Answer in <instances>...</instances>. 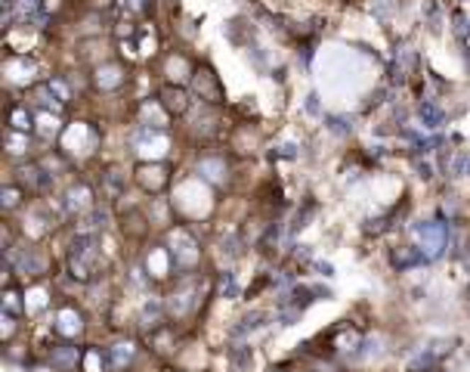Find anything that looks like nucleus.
Returning <instances> with one entry per match:
<instances>
[{
    "mask_svg": "<svg viewBox=\"0 0 470 372\" xmlns=\"http://www.w3.org/2000/svg\"><path fill=\"white\" fill-rule=\"evenodd\" d=\"M56 332L59 335H68V338L78 335L81 332V314H78V310H74V307H62V310H59V314H56Z\"/></svg>",
    "mask_w": 470,
    "mask_h": 372,
    "instance_id": "obj_2",
    "label": "nucleus"
},
{
    "mask_svg": "<svg viewBox=\"0 0 470 372\" xmlns=\"http://www.w3.org/2000/svg\"><path fill=\"white\" fill-rule=\"evenodd\" d=\"M4 196H6V202H4V205H6V208H13V205H16V202H19V199H16V196H19V192H16V190H6V192H4Z\"/></svg>",
    "mask_w": 470,
    "mask_h": 372,
    "instance_id": "obj_11",
    "label": "nucleus"
},
{
    "mask_svg": "<svg viewBox=\"0 0 470 372\" xmlns=\"http://www.w3.org/2000/svg\"><path fill=\"white\" fill-rule=\"evenodd\" d=\"M53 363L59 369H72L78 363V351L74 348H65V351H53Z\"/></svg>",
    "mask_w": 470,
    "mask_h": 372,
    "instance_id": "obj_8",
    "label": "nucleus"
},
{
    "mask_svg": "<svg viewBox=\"0 0 470 372\" xmlns=\"http://www.w3.org/2000/svg\"><path fill=\"white\" fill-rule=\"evenodd\" d=\"M10 124L16 131H31V115L25 112V109H13V115H10Z\"/></svg>",
    "mask_w": 470,
    "mask_h": 372,
    "instance_id": "obj_10",
    "label": "nucleus"
},
{
    "mask_svg": "<svg viewBox=\"0 0 470 372\" xmlns=\"http://www.w3.org/2000/svg\"><path fill=\"white\" fill-rule=\"evenodd\" d=\"M421 121L427 124V128H440V124L446 121V115H442L433 103H424V106H421Z\"/></svg>",
    "mask_w": 470,
    "mask_h": 372,
    "instance_id": "obj_6",
    "label": "nucleus"
},
{
    "mask_svg": "<svg viewBox=\"0 0 470 372\" xmlns=\"http://www.w3.org/2000/svg\"><path fill=\"white\" fill-rule=\"evenodd\" d=\"M415 236H418V242H421V255H424L427 261H430V258H440L442 248L449 245V230H446V224H437V221L415 226Z\"/></svg>",
    "mask_w": 470,
    "mask_h": 372,
    "instance_id": "obj_1",
    "label": "nucleus"
},
{
    "mask_svg": "<svg viewBox=\"0 0 470 372\" xmlns=\"http://www.w3.org/2000/svg\"><path fill=\"white\" fill-rule=\"evenodd\" d=\"M161 99H164V109L167 112H186V93L183 90H177V87H164L161 90Z\"/></svg>",
    "mask_w": 470,
    "mask_h": 372,
    "instance_id": "obj_5",
    "label": "nucleus"
},
{
    "mask_svg": "<svg viewBox=\"0 0 470 372\" xmlns=\"http://www.w3.org/2000/svg\"><path fill=\"white\" fill-rule=\"evenodd\" d=\"M133 354H136L133 341H118V344H112V348H108L106 360H108V366H112V369H124L127 363L133 360Z\"/></svg>",
    "mask_w": 470,
    "mask_h": 372,
    "instance_id": "obj_3",
    "label": "nucleus"
},
{
    "mask_svg": "<svg viewBox=\"0 0 470 372\" xmlns=\"http://www.w3.org/2000/svg\"><path fill=\"white\" fill-rule=\"evenodd\" d=\"M195 90H198L201 97H211V103L220 99V84H217V78H213V72H208V69L195 75Z\"/></svg>",
    "mask_w": 470,
    "mask_h": 372,
    "instance_id": "obj_4",
    "label": "nucleus"
},
{
    "mask_svg": "<svg viewBox=\"0 0 470 372\" xmlns=\"http://www.w3.org/2000/svg\"><path fill=\"white\" fill-rule=\"evenodd\" d=\"M424 255H412V251H396V255H393V264H396L399 270L403 267H415V264H424Z\"/></svg>",
    "mask_w": 470,
    "mask_h": 372,
    "instance_id": "obj_9",
    "label": "nucleus"
},
{
    "mask_svg": "<svg viewBox=\"0 0 470 372\" xmlns=\"http://www.w3.org/2000/svg\"><path fill=\"white\" fill-rule=\"evenodd\" d=\"M198 171L208 177V180H220V174H226V165L217 162V158H204V162L198 165Z\"/></svg>",
    "mask_w": 470,
    "mask_h": 372,
    "instance_id": "obj_7",
    "label": "nucleus"
}]
</instances>
